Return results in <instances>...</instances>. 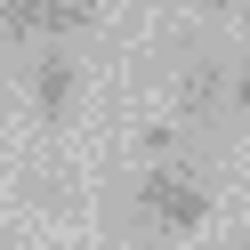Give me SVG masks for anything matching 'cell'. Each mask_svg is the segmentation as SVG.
<instances>
[{
	"label": "cell",
	"instance_id": "cell-1",
	"mask_svg": "<svg viewBox=\"0 0 250 250\" xmlns=\"http://www.w3.org/2000/svg\"><path fill=\"white\" fill-rule=\"evenodd\" d=\"M129 218L153 234V242H178V234H194L202 218H210V186H202L186 162H153L146 178L129 186Z\"/></svg>",
	"mask_w": 250,
	"mask_h": 250
},
{
	"label": "cell",
	"instance_id": "cell-2",
	"mask_svg": "<svg viewBox=\"0 0 250 250\" xmlns=\"http://www.w3.org/2000/svg\"><path fill=\"white\" fill-rule=\"evenodd\" d=\"M226 97H234V57H186V73H178V121L186 129L234 113Z\"/></svg>",
	"mask_w": 250,
	"mask_h": 250
},
{
	"label": "cell",
	"instance_id": "cell-3",
	"mask_svg": "<svg viewBox=\"0 0 250 250\" xmlns=\"http://www.w3.org/2000/svg\"><path fill=\"white\" fill-rule=\"evenodd\" d=\"M73 97H81V65L49 49V57L33 65V113L49 121V129H65V121H73Z\"/></svg>",
	"mask_w": 250,
	"mask_h": 250
},
{
	"label": "cell",
	"instance_id": "cell-4",
	"mask_svg": "<svg viewBox=\"0 0 250 250\" xmlns=\"http://www.w3.org/2000/svg\"><path fill=\"white\" fill-rule=\"evenodd\" d=\"M89 24H97V0H41V41H81Z\"/></svg>",
	"mask_w": 250,
	"mask_h": 250
},
{
	"label": "cell",
	"instance_id": "cell-5",
	"mask_svg": "<svg viewBox=\"0 0 250 250\" xmlns=\"http://www.w3.org/2000/svg\"><path fill=\"white\" fill-rule=\"evenodd\" d=\"M0 33L17 41V49H33L41 41V0H0Z\"/></svg>",
	"mask_w": 250,
	"mask_h": 250
},
{
	"label": "cell",
	"instance_id": "cell-6",
	"mask_svg": "<svg viewBox=\"0 0 250 250\" xmlns=\"http://www.w3.org/2000/svg\"><path fill=\"white\" fill-rule=\"evenodd\" d=\"M137 146H146V162H169V153L186 146V121H153V129L137 137Z\"/></svg>",
	"mask_w": 250,
	"mask_h": 250
},
{
	"label": "cell",
	"instance_id": "cell-7",
	"mask_svg": "<svg viewBox=\"0 0 250 250\" xmlns=\"http://www.w3.org/2000/svg\"><path fill=\"white\" fill-rule=\"evenodd\" d=\"M226 105H234V121H242V113H250V49H242V57H234V97H226Z\"/></svg>",
	"mask_w": 250,
	"mask_h": 250
},
{
	"label": "cell",
	"instance_id": "cell-8",
	"mask_svg": "<svg viewBox=\"0 0 250 250\" xmlns=\"http://www.w3.org/2000/svg\"><path fill=\"white\" fill-rule=\"evenodd\" d=\"M186 8H202V17H250V0H186Z\"/></svg>",
	"mask_w": 250,
	"mask_h": 250
},
{
	"label": "cell",
	"instance_id": "cell-9",
	"mask_svg": "<svg viewBox=\"0 0 250 250\" xmlns=\"http://www.w3.org/2000/svg\"><path fill=\"white\" fill-rule=\"evenodd\" d=\"M0 146H8V121H0Z\"/></svg>",
	"mask_w": 250,
	"mask_h": 250
},
{
	"label": "cell",
	"instance_id": "cell-10",
	"mask_svg": "<svg viewBox=\"0 0 250 250\" xmlns=\"http://www.w3.org/2000/svg\"><path fill=\"white\" fill-rule=\"evenodd\" d=\"M242 250H250V242H242Z\"/></svg>",
	"mask_w": 250,
	"mask_h": 250
}]
</instances>
